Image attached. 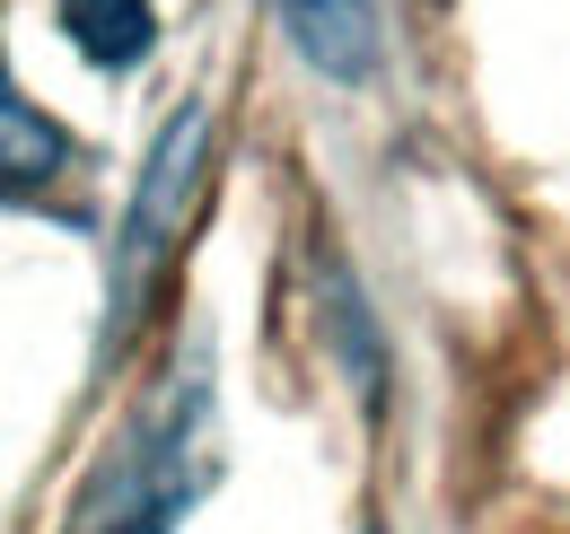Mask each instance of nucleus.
<instances>
[{
	"instance_id": "1",
	"label": "nucleus",
	"mask_w": 570,
	"mask_h": 534,
	"mask_svg": "<svg viewBox=\"0 0 570 534\" xmlns=\"http://www.w3.org/2000/svg\"><path fill=\"white\" fill-rule=\"evenodd\" d=\"M212 491V386H167L158 412L115 447L97 491L79 500V534H176V517Z\"/></svg>"
},
{
	"instance_id": "2",
	"label": "nucleus",
	"mask_w": 570,
	"mask_h": 534,
	"mask_svg": "<svg viewBox=\"0 0 570 534\" xmlns=\"http://www.w3.org/2000/svg\"><path fill=\"white\" fill-rule=\"evenodd\" d=\"M203 140H212V115L185 106V115L158 132V149H149V176H141V194H132L124 246H115V334L141 316V289L158 280V264H167L176 237H185V210H194V185H203Z\"/></svg>"
},
{
	"instance_id": "3",
	"label": "nucleus",
	"mask_w": 570,
	"mask_h": 534,
	"mask_svg": "<svg viewBox=\"0 0 570 534\" xmlns=\"http://www.w3.org/2000/svg\"><path fill=\"white\" fill-rule=\"evenodd\" d=\"M71 167H79L71 132L9 79V53H0V201H45Z\"/></svg>"
},
{
	"instance_id": "4",
	"label": "nucleus",
	"mask_w": 570,
	"mask_h": 534,
	"mask_svg": "<svg viewBox=\"0 0 570 534\" xmlns=\"http://www.w3.org/2000/svg\"><path fill=\"white\" fill-rule=\"evenodd\" d=\"M282 27L298 44V62L325 79H368L377 44H386V0H282Z\"/></svg>"
},
{
	"instance_id": "5",
	"label": "nucleus",
	"mask_w": 570,
	"mask_h": 534,
	"mask_svg": "<svg viewBox=\"0 0 570 534\" xmlns=\"http://www.w3.org/2000/svg\"><path fill=\"white\" fill-rule=\"evenodd\" d=\"M62 36L97 70H141L158 44V9L149 0H62Z\"/></svg>"
},
{
	"instance_id": "6",
	"label": "nucleus",
	"mask_w": 570,
	"mask_h": 534,
	"mask_svg": "<svg viewBox=\"0 0 570 534\" xmlns=\"http://www.w3.org/2000/svg\"><path fill=\"white\" fill-rule=\"evenodd\" d=\"M368 534H377V526H368Z\"/></svg>"
}]
</instances>
